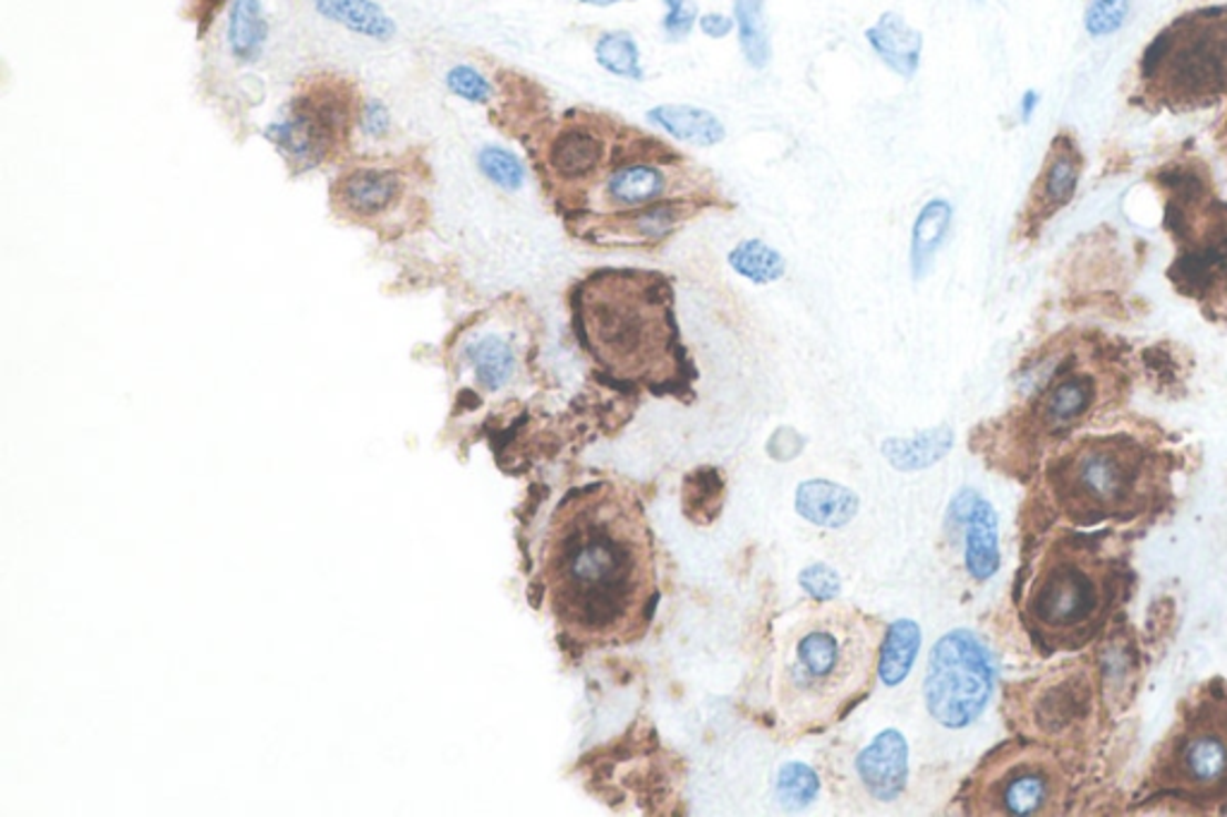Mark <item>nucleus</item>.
Here are the masks:
<instances>
[{
    "label": "nucleus",
    "mask_w": 1227,
    "mask_h": 817,
    "mask_svg": "<svg viewBox=\"0 0 1227 817\" xmlns=\"http://www.w3.org/2000/svg\"><path fill=\"white\" fill-rule=\"evenodd\" d=\"M389 125H391V115L382 101L377 99L368 101V106L362 111V133L368 137H382L389 133Z\"/></svg>",
    "instance_id": "nucleus-35"
},
{
    "label": "nucleus",
    "mask_w": 1227,
    "mask_h": 817,
    "mask_svg": "<svg viewBox=\"0 0 1227 817\" xmlns=\"http://www.w3.org/2000/svg\"><path fill=\"white\" fill-rule=\"evenodd\" d=\"M1130 0H1091L1084 14L1086 32L1095 39L1120 32L1130 18Z\"/></svg>",
    "instance_id": "nucleus-31"
},
{
    "label": "nucleus",
    "mask_w": 1227,
    "mask_h": 817,
    "mask_svg": "<svg viewBox=\"0 0 1227 817\" xmlns=\"http://www.w3.org/2000/svg\"><path fill=\"white\" fill-rule=\"evenodd\" d=\"M918 645H920V631L914 621L901 619L889 625L885 648H883V662H880V676L887 685H897L907 679L909 669L916 660Z\"/></svg>",
    "instance_id": "nucleus-26"
},
{
    "label": "nucleus",
    "mask_w": 1227,
    "mask_h": 817,
    "mask_svg": "<svg viewBox=\"0 0 1227 817\" xmlns=\"http://www.w3.org/2000/svg\"><path fill=\"white\" fill-rule=\"evenodd\" d=\"M729 267H732L743 279L751 283L767 286L780 281L786 271V259L780 250H774L765 240L749 238L741 240L732 252H729Z\"/></svg>",
    "instance_id": "nucleus-24"
},
{
    "label": "nucleus",
    "mask_w": 1227,
    "mask_h": 817,
    "mask_svg": "<svg viewBox=\"0 0 1227 817\" xmlns=\"http://www.w3.org/2000/svg\"><path fill=\"white\" fill-rule=\"evenodd\" d=\"M1093 379L1086 374H1070L1048 384L1041 401V425L1048 432H1062L1084 417L1093 405Z\"/></svg>",
    "instance_id": "nucleus-18"
},
{
    "label": "nucleus",
    "mask_w": 1227,
    "mask_h": 817,
    "mask_svg": "<svg viewBox=\"0 0 1227 817\" xmlns=\"http://www.w3.org/2000/svg\"><path fill=\"white\" fill-rule=\"evenodd\" d=\"M315 8L327 20L339 22L362 37L389 41L396 34V24L372 0H315Z\"/></svg>",
    "instance_id": "nucleus-21"
},
{
    "label": "nucleus",
    "mask_w": 1227,
    "mask_h": 817,
    "mask_svg": "<svg viewBox=\"0 0 1227 817\" xmlns=\"http://www.w3.org/2000/svg\"><path fill=\"white\" fill-rule=\"evenodd\" d=\"M595 61L617 77L640 82V51L636 39L628 32H607L595 43Z\"/></svg>",
    "instance_id": "nucleus-27"
},
{
    "label": "nucleus",
    "mask_w": 1227,
    "mask_h": 817,
    "mask_svg": "<svg viewBox=\"0 0 1227 817\" xmlns=\"http://www.w3.org/2000/svg\"><path fill=\"white\" fill-rule=\"evenodd\" d=\"M889 625L842 602L796 611L774 635L770 712L782 738H806L839 726L866 703L880 676Z\"/></svg>",
    "instance_id": "nucleus-2"
},
{
    "label": "nucleus",
    "mask_w": 1227,
    "mask_h": 817,
    "mask_svg": "<svg viewBox=\"0 0 1227 817\" xmlns=\"http://www.w3.org/2000/svg\"><path fill=\"white\" fill-rule=\"evenodd\" d=\"M1124 590L1127 568L1103 535L1058 532L1031 563L1019 617L1043 654L1074 652L1105 629Z\"/></svg>",
    "instance_id": "nucleus-4"
},
{
    "label": "nucleus",
    "mask_w": 1227,
    "mask_h": 817,
    "mask_svg": "<svg viewBox=\"0 0 1227 817\" xmlns=\"http://www.w3.org/2000/svg\"><path fill=\"white\" fill-rule=\"evenodd\" d=\"M667 187L669 175L657 162H628L614 166L605 180L602 195L611 207L626 211L667 199Z\"/></svg>",
    "instance_id": "nucleus-16"
},
{
    "label": "nucleus",
    "mask_w": 1227,
    "mask_h": 817,
    "mask_svg": "<svg viewBox=\"0 0 1227 817\" xmlns=\"http://www.w3.org/2000/svg\"><path fill=\"white\" fill-rule=\"evenodd\" d=\"M662 3L667 6L662 22L667 37L671 41H681L689 37L698 22V6L693 0H662Z\"/></svg>",
    "instance_id": "nucleus-33"
},
{
    "label": "nucleus",
    "mask_w": 1227,
    "mask_h": 817,
    "mask_svg": "<svg viewBox=\"0 0 1227 817\" xmlns=\"http://www.w3.org/2000/svg\"><path fill=\"white\" fill-rule=\"evenodd\" d=\"M842 487H835L829 483H806L798 487L796 508L808 520L817 525H842L856 514V496L852 492H842L835 501V496Z\"/></svg>",
    "instance_id": "nucleus-23"
},
{
    "label": "nucleus",
    "mask_w": 1227,
    "mask_h": 817,
    "mask_svg": "<svg viewBox=\"0 0 1227 817\" xmlns=\"http://www.w3.org/2000/svg\"><path fill=\"white\" fill-rule=\"evenodd\" d=\"M1039 104H1041V94L1035 92V90H1029L1024 96H1021V101H1019V118L1024 121V123H1029V121L1033 118L1035 108H1039Z\"/></svg>",
    "instance_id": "nucleus-37"
},
{
    "label": "nucleus",
    "mask_w": 1227,
    "mask_h": 817,
    "mask_svg": "<svg viewBox=\"0 0 1227 817\" xmlns=\"http://www.w3.org/2000/svg\"><path fill=\"white\" fill-rule=\"evenodd\" d=\"M580 348L607 384L683 399L695 364L681 341L674 286L660 271L595 269L571 290Z\"/></svg>",
    "instance_id": "nucleus-3"
},
{
    "label": "nucleus",
    "mask_w": 1227,
    "mask_h": 817,
    "mask_svg": "<svg viewBox=\"0 0 1227 817\" xmlns=\"http://www.w3.org/2000/svg\"><path fill=\"white\" fill-rule=\"evenodd\" d=\"M539 586L561 635L578 650L633 645L662 600L657 542L633 485L597 477L554 506Z\"/></svg>",
    "instance_id": "nucleus-1"
},
{
    "label": "nucleus",
    "mask_w": 1227,
    "mask_h": 817,
    "mask_svg": "<svg viewBox=\"0 0 1227 817\" xmlns=\"http://www.w3.org/2000/svg\"><path fill=\"white\" fill-rule=\"evenodd\" d=\"M700 32L710 39H724L734 32V20L720 12H708L700 18Z\"/></svg>",
    "instance_id": "nucleus-36"
},
{
    "label": "nucleus",
    "mask_w": 1227,
    "mask_h": 817,
    "mask_svg": "<svg viewBox=\"0 0 1227 817\" xmlns=\"http://www.w3.org/2000/svg\"><path fill=\"white\" fill-rule=\"evenodd\" d=\"M547 170L561 183L592 180L607 164L602 135L582 121L568 123L547 144Z\"/></svg>",
    "instance_id": "nucleus-11"
},
{
    "label": "nucleus",
    "mask_w": 1227,
    "mask_h": 817,
    "mask_svg": "<svg viewBox=\"0 0 1227 817\" xmlns=\"http://www.w3.org/2000/svg\"><path fill=\"white\" fill-rule=\"evenodd\" d=\"M228 41L236 58L252 63L267 41V20L259 0H233L228 20Z\"/></svg>",
    "instance_id": "nucleus-22"
},
{
    "label": "nucleus",
    "mask_w": 1227,
    "mask_h": 817,
    "mask_svg": "<svg viewBox=\"0 0 1227 817\" xmlns=\"http://www.w3.org/2000/svg\"><path fill=\"white\" fill-rule=\"evenodd\" d=\"M952 221H955V207L945 197H932L930 201L924 204V207H920L911 230V252H909L914 279H924L928 273L932 257L938 255V250L949 236Z\"/></svg>",
    "instance_id": "nucleus-19"
},
{
    "label": "nucleus",
    "mask_w": 1227,
    "mask_h": 817,
    "mask_svg": "<svg viewBox=\"0 0 1227 817\" xmlns=\"http://www.w3.org/2000/svg\"><path fill=\"white\" fill-rule=\"evenodd\" d=\"M580 3L595 6V8H609V6H614V3H621V0H580Z\"/></svg>",
    "instance_id": "nucleus-38"
},
{
    "label": "nucleus",
    "mask_w": 1227,
    "mask_h": 817,
    "mask_svg": "<svg viewBox=\"0 0 1227 817\" xmlns=\"http://www.w3.org/2000/svg\"><path fill=\"white\" fill-rule=\"evenodd\" d=\"M446 86L456 96L471 101V104H487L492 99V84L477 70L467 65H456L446 75Z\"/></svg>",
    "instance_id": "nucleus-32"
},
{
    "label": "nucleus",
    "mask_w": 1227,
    "mask_h": 817,
    "mask_svg": "<svg viewBox=\"0 0 1227 817\" xmlns=\"http://www.w3.org/2000/svg\"><path fill=\"white\" fill-rule=\"evenodd\" d=\"M967 523V568L976 580H988L1000 568L998 518L981 496L963 494L955 504Z\"/></svg>",
    "instance_id": "nucleus-14"
},
{
    "label": "nucleus",
    "mask_w": 1227,
    "mask_h": 817,
    "mask_svg": "<svg viewBox=\"0 0 1227 817\" xmlns=\"http://www.w3.org/2000/svg\"><path fill=\"white\" fill-rule=\"evenodd\" d=\"M798 582H801L803 590H806L813 597H821V600H832V597H837V592H839V578L825 563H815V566L806 568V571L801 573Z\"/></svg>",
    "instance_id": "nucleus-34"
},
{
    "label": "nucleus",
    "mask_w": 1227,
    "mask_h": 817,
    "mask_svg": "<svg viewBox=\"0 0 1227 817\" xmlns=\"http://www.w3.org/2000/svg\"><path fill=\"white\" fill-rule=\"evenodd\" d=\"M777 792L788 808H803L817 796V777L806 765H786L780 772Z\"/></svg>",
    "instance_id": "nucleus-30"
},
{
    "label": "nucleus",
    "mask_w": 1227,
    "mask_h": 817,
    "mask_svg": "<svg viewBox=\"0 0 1227 817\" xmlns=\"http://www.w3.org/2000/svg\"><path fill=\"white\" fill-rule=\"evenodd\" d=\"M1050 494L1074 525L1132 520L1158 494L1156 465L1132 439H1089L1053 463Z\"/></svg>",
    "instance_id": "nucleus-5"
},
{
    "label": "nucleus",
    "mask_w": 1227,
    "mask_h": 817,
    "mask_svg": "<svg viewBox=\"0 0 1227 817\" xmlns=\"http://www.w3.org/2000/svg\"><path fill=\"white\" fill-rule=\"evenodd\" d=\"M866 41L878 53L880 61L897 72L899 77L911 80L924 53V34L907 24L899 12H883L880 20L866 29Z\"/></svg>",
    "instance_id": "nucleus-15"
},
{
    "label": "nucleus",
    "mask_w": 1227,
    "mask_h": 817,
    "mask_svg": "<svg viewBox=\"0 0 1227 817\" xmlns=\"http://www.w3.org/2000/svg\"><path fill=\"white\" fill-rule=\"evenodd\" d=\"M346 115L339 96L327 90V99L319 94L300 99L286 118L265 130V135L290 162L312 168L324 162L336 133L346 127Z\"/></svg>",
    "instance_id": "nucleus-9"
},
{
    "label": "nucleus",
    "mask_w": 1227,
    "mask_h": 817,
    "mask_svg": "<svg viewBox=\"0 0 1227 817\" xmlns=\"http://www.w3.org/2000/svg\"><path fill=\"white\" fill-rule=\"evenodd\" d=\"M763 6H765V0H734V14H736V24H739L741 51H743V55H746L749 65L755 68V70L767 68L770 58H772V46H770V34H767Z\"/></svg>",
    "instance_id": "nucleus-25"
},
{
    "label": "nucleus",
    "mask_w": 1227,
    "mask_h": 817,
    "mask_svg": "<svg viewBox=\"0 0 1227 817\" xmlns=\"http://www.w3.org/2000/svg\"><path fill=\"white\" fill-rule=\"evenodd\" d=\"M477 166L482 173H485V178H489L502 189H508V193L520 189L525 183V168L520 164V158L504 147L482 149L477 156Z\"/></svg>",
    "instance_id": "nucleus-29"
},
{
    "label": "nucleus",
    "mask_w": 1227,
    "mask_h": 817,
    "mask_svg": "<svg viewBox=\"0 0 1227 817\" xmlns=\"http://www.w3.org/2000/svg\"><path fill=\"white\" fill-rule=\"evenodd\" d=\"M978 3H983V0H978Z\"/></svg>",
    "instance_id": "nucleus-39"
},
{
    "label": "nucleus",
    "mask_w": 1227,
    "mask_h": 817,
    "mask_svg": "<svg viewBox=\"0 0 1227 817\" xmlns=\"http://www.w3.org/2000/svg\"><path fill=\"white\" fill-rule=\"evenodd\" d=\"M1079 187V162L1070 149H1055L1043 170V199L1050 207L1068 204Z\"/></svg>",
    "instance_id": "nucleus-28"
},
{
    "label": "nucleus",
    "mask_w": 1227,
    "mask_h": 817,
    "mask_svg": "<svg viewBox=\"0 0 1227 817\" xmlns=\"http://www.w3.org/2000/svg\"><path fill=\"white\" fill-rule=\"evenodd\" d=\"M700 201L695 197H667L648 207L607 214L590 236L600 245H657L667 240L685 218L695 216Z\"/></svg>",
    "instance_id": "nucleus-10"
},
{
    "label": "nucleus",
    "mask_w": 1227,
    "mask_h": 817,
    "mask_svg": "<svg viewBox=\"0 0 1227 817\" xmlns=\"http://www.w3.org/2000/svg\"><path fill=\"white\" fill-rule=\"evenodd\" d=\"M648 121L660 125L667 135L695 147H718L726 137V127L708 108L691 104H662L648 111Z\"/></svg>",
    "instance_id": "nucleus-17"
},
{
    "label": "nucleus",
    "mask_w": 1227,
    "mask_h": 817,
    "mask_svg": "<svg viewBox=\"0 0 1227 817\" xmlns=\"http://www.w3.org/2000/svg\"><path fill=\"white\" fill-rule=\"evenodd\" d=\"M1156 784L1204 804L1227 794V697H1208L1182 717L1161 751Z\"/></svg>",
    "instance_id": "nucleus-7"
},
{
    "label": "nucleus",
    "mask_w": 1227,
    "mask_h": 817,
    "mask_svg": "<svg viewBox=\"0 0 1227 817\" xmlns=\"http://www.w3.org/2000/svg\"><path fill=\"white\" fill-rule=\"evenodd\" d=\"M403 178L393 168H355L336 185V201L339 207L360 218H374L391 211L393 204L401 199Z\"/></svg>",
    "instance_id": "nucleus-13"
},
{
    "label": "nucleus",
    "mask_w": 1227,
    "mask_h": 817,
    "mask_svg": "<svg viewBox=\"0 0 1227 817\" xmlns=\"http://www.w3.org/2000/svg\"><path fill=\"white\" fill-rule=\"evenodd\" d=\"M858 777L866 792L878 800H895L907 789L909 777V748L897 728H885L873 738L870 746L860 751L856 761Z\"/></svg>",
    "instance_id": "nucleus-12"
},
{
    "label": "nucleus",
    "mask_w": 1227,
    "mask_h": 817,
    "mask_svg": "<svg viewBox=\"0 0 1227 817\" xmlns=\"http://www.w3.org/2000/svg\"><path fill=\"white\" fill-rule=\"evenodd\" d=\"M996 689L990 650L971 631H952L938 640L928 660L926 705L947 728H963L981 717Z\"/></svg>",
    "instance_id": "nucleus-8"
},
{
    "label": "nucleus",
    "mask_w": 1227,
    "mask_h": 817,
    "mask_svg": "<svg viewBox=\"0 0 1227 817\" xmlns=\"http://www.w3.org/2000/svg\"><path fill=\"white\" fill-rule=\"evenodd\" d=\"M463 355L473 368L477 384L487 391L504 389L516 374V350L496 333H485L471 341Z\"/></svg>",
    "instance_id": "nucleus-20"
},
{
    "label": "nucleus",
    "mask_w": 1227,
    "mask_h": 817,
    "mask_svg": "<svg viewBox=\"0 0 1227 817\" xmlns=\"http://www.w3.org/2000/svg\"><path fill=\"white\" fill-rule=\"evenodd\" d=\"M1070 779L1060 757L1039 743L1004 741L961 784V813L981 817H1031L1062 813Z\"/></svg>",
    "instance_id": "nucleus-6"
}]
</instances>
